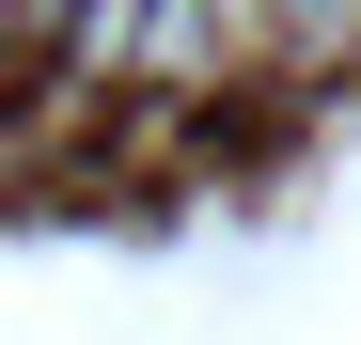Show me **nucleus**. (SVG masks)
I'll return each instance as SVG.
<instances>
[{"mask_svg":"<svg viewBox=\"0 0 361 345\" xmlns=\"http://www.w3.org/2000/svg\"><path fill=\"white\" fill-rule=\"evenodd\" d=\"M267 47H283L298 79H345L361 63V0H267Z\"/></svg>","mask_w":361,"mask_h":345,"instance_id":"f257e3e1","label":"nucleus"}]
</instances>
